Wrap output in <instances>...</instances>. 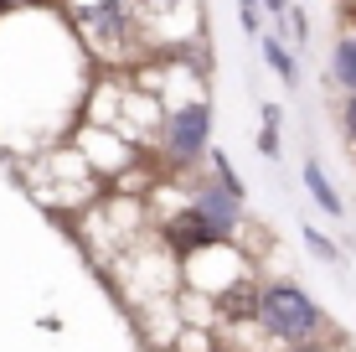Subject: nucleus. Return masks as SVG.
Listing matches in <instances>:
<instances>
[{
  "mask_svg": "<svg viewBox=\"0 0 356 352\" xmlns=\"http://www.w3.org/2000/svg\"><path fill=\"white\" fill-rule=\"evenodd\" d=\"M253 311H259L264 332L279 337V342H289V347L310 342V337L321 332V306H315L300 285H264L259 300H253Z\"/></svg>",
  "mask_w": 356,
  "mask_h": 352,
  "instance_id": "f257e3e1",
  "label": "nucleus"
},
{
  "mask_svg": "<svg viewBox=\"0 0 356 352\" xmlns=\"http://www.w3.org/2000/svg\"><path fill=\"white\" fill-rule=\"evenodd\" d=\"M78 26L88 36L93 47H104V52H124L134 42V10L129 0H83L78 6Z\"/></svg>",
  "mask_w": 356,
  "mask_h": 352,
  "instance_id": "f03ea898",
  "label": "nucleus"
},
{
  "mask_svg": "<svg viewBox=\"0 0 356 352\" xmlns=\"http://www.w3.org/2000/svg\"><path fill=\"white\" fill-rule=\"evenodd\" d=\"M207 140H212V109H207L202 99L181 104L165 114V155L176 166H191L196 155L207 151Z\"/></svg>",
  "mask_w": 356,
  "mask_h": 352,
  "instance_id": "7ed1b4c3",
  "label": "nucleus"
},
{
  "mask_svg": "<svg viewBox=\"0 0 356 352\" xmlns=\"http://www.w3.org/2000/svg\"><path fill=\"white\" fill-rule=\"evenodd\" d=\"M191 208L202 213V217H207V223H212L222 238H227L232 228L243 223V197H232L227 187H212V181H207V187L196 192V202H191Z\"/></svg>",
  "mask_w": 356,
  "mask_h": 352,
  "instance_id": "20e7f679",
  "label": "nucleus"
},
{
  "mask_svg": "<svg viewBox=\"0 0 356 352\" xmlns=\"http://www.w3.org/2000/svg\"><path fill=\"white\" fill-rule=\"evenodd\" d=\"M165 234H170V249H176V254H186V249H207V244H222V234H217V228L207 223V217L196 213V208H186L181 217H170Z\"/></svg>",
  "mask_w": 356,
  "mask_h": 352,
  "instance_id": "39448f33",
  "label": "nucleus"
},
{
  "mask_svg": "<svg viewBox=\"0 0 356 352\" xmlns=\"http://www.w3.org/2000/svg\"><path fill=\"white\" fill-rule=\"evenodd\" d=\"M330 83L356 93V31H346L336 47H330Z\"/></svg>",
  "mask_w": 356,
  "mask_h": 352,
  "instance_id": "423d86ee",
  "label": "nucleus"
},
{
  "mask_svg": "<svg viewBox=\"0 0 356 352\" xmlns=\"http://www.w3.org/2000/svg\"><path fill=\"white\" fill-rule=\"evenodd\" d=\"M305 187H310V197L321 202L325 213H336V217H341V197L330 192V181H325V171H321V161H315V155L305 161Z\"/></svg>",
  "mask_w": 356,
  "mask_h": 352,
  "instance_id": "0eeeda50",
  "label": "nucleus"
},
{
  "mask_svg": "<svg viewBox=\"0 0 356 352\" xmlns=\"http://www.w3.org/2000/svg\"><path fill=\"white\" fill-rule=\"evenodd\" d=\"M264 57H268V68L279 72V83H300V68H294V57L284 52V42H274V36H268V42H264Z\"/></svg>",
  "mask_w": 356,
  "mask_h": 352,
  "instance_id": "6e6552de",
  "label": "nucleus"
},
{
  "mask_svg": "<svg viewBox=\"0 0 356 352\" xmlns=\"http://www.w3.org/2000/svg\"><path fill=\"white\" fill-rule=\"evenodd\" d=\"M300 234H305V249H310L315 259H325V264H341V249L330 244L325 234H315V228H300Z\"/></svg>",
  "mask_w": 356,
  "mask_h": 352,
  "instance_id": "1a4fd4ad",
  "label": "nucleus"
},
{
  "mask_svg": "<svg viewBox=\"0 0 356 352\" xmlns=\"http://www.w3.org/2000/svg\"><path fill=\"white\" fill-rule=\"evenodd\" d=\"M212 171H217V187H227L232 197H243V181H238V171L227 166V155H222V151H212Z\"/></svg>",
  "mask_w": 356,
  "mask_h": 352,
  "instance_id": "9d476101",
  "label": "nucleus"
},
{
  "mask_svg": "<svg viewBox=\"0 0 356 352\" xmlns=\"http://www.w3.org/2000/svg\"><path fill=\"white\" fill-rule=\"evenodd\" d=\"M238 16H243V31H264V16H259V0H238Z\"/></svg>",
  "mask_w": 356,
  "mask_h": 352,
  "instance_id": "9b49d317",
  "label": "nucleus"
},
{
  "mask_svg": "<svg viewBox=\"0 0 356 352\" xmlns=\"http://www.w3.org/2000/svg\"><path fill=\"white\" fill-rule=\"evenodd\" d=\"M259 151L268 155V161L279 155V125H264V135H259Z\"/></svg>",
  "mask_w": 356,
  "mask_h": 352,
  "instance_id": "f8f14e48",
  "label": "nucleus"
},
{
  "mask_svg": "<svg viewBox=\"0 0 356 352\" xmlns=\"http://www.w3.org/2000/svg\"><path fill=\"white\" fill-rule=\"evenodd\" d=\"M341 130H346V135L356 140V93H351L346 104H341Z\"/></svg>",
  "mask_w": 356,
  "mask_h": 352,
  "instance_id": "ddd939ff",
  "label": "nucleus"
},
{
  "mask_svg": "<svg viewBox=\"0 0 356 352\" xmlns=\"http://www.w3.org/2000/svg\"><path fill=\"white\" fill-rule=\"evenodd\" d=\"M289 36H294V42H305V36H310V26H305V10H300V6L289 10Z\"/></svg>",
  "mask_w": 356,
  "mask_h": 352,
  "instance_id": "4468645a",
  "label": "nucleus"
},
{
  "mask_svg": "<svg viewBox=\"0 0 356 352\" xmlns=\"http://www.w3.org/2000/svg\"><path fill=\"white\" fill-rule=\"evenodd\" d=\"M268 6H274V10H289V0H268Z\"/></svg>",
  "mask_w": 356,
  "mask_h": 352,
  "instance_id": "2eb2a0df",
  "label": "nucleus"
},
{
  "mask_svg": "<svg viewBox=\"0 0 356 352\" xmlns=\"http://www.w3.org/2000/svg\"><path fill=\"white\" fill-rule=\"evenodd\" d=\"M6 6H10V0H0V10H6Z\"/></svg>",
  "mask_w": 356,
  "mask_h": 352,
  "instance_id": "dca6fc26",
  "label": "nucleus"
}]
</instances>
